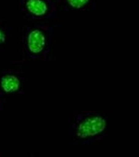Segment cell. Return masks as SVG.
I'll return each mask as SVG.
<instances>
[{"label":"cell","instance_id":"obj_6","mask_svg":"<svg viewBox=\"0 0 139 157\" xmlns=\"http://www.w3.org/2000/svg\"><path fill=\"white\" fill-rule=\"evenodd\" d=\"M6 40V35L2 29L0 28V44H3Z\"/></svg>","mask_w":139,"mask_h":157},{"label":"cell","instance_id":"obj_1","mask_svg":"<svg viewBox=\"0 0 139 157\" xmlns=\"http://www.w3.org/2000/svg\"><path fill=\"white\" fill-rule=\"evenodd\" d=\"M107 125V120L103 115L98 113H88L78 122L75 135L79 139L89 142L105 134Z\"/></svg>","mask_w":139,"mask_h":157},{"label":"cell","instance_id":"obj_5","mask_svg":"<svg viewBox=\"0 0 139 157\" xmlns=\"http://www.w3.org/2000/svg\"><path fill=\"white\" fill-rule=\"evenodd\" d=\"M68 3L72 7L76 9H79L84 6L88 0H67Z\"/></svg>","mask_w":139,"mask_h":157},{"label":"cell","instance_id":"obj_4","mask_svg":"<svg viewBox=\"0 0 139 157\" xmlns=\"http://www.w3.org/2000/svg\"><path fill=\"white\" fill-rule=\"evenodd\" d=\"M26 7L28 11L36 16H43L48 11V6L43 0H27Z\"/></svg>","mask_w":139,"mask_h":157},{"label":"cell","instance_id":"obj_2","mask_svg":"<svg viewBox=\"0 0 139 157\" xmlns=\"http://www.w3.org/2000/svg\"><path fill=\"white\" fill-rule=\"evenodd\" d=\"M46 39L41 30L34 29L29 33L27 37V46L30 52L35 55L41 53L45 48Z\"/></svg>","mask_w":139,"mask_h":157},{"label":"cell","instance_id":"obj_3","mask_svg":"<svg viewBox=\"0 0 139 157\" xmlns=\"http://www.w3.org/2000/svg\"><path fill=\"white\" fill-rule=\"evenodd\" d=\"M0 86L4 92L14 93L20 89L21 82L16 75L12 74H7L3 75L0 80Z\"/></svg>","mask_w":139,"mask_h":157}]
</instances>
